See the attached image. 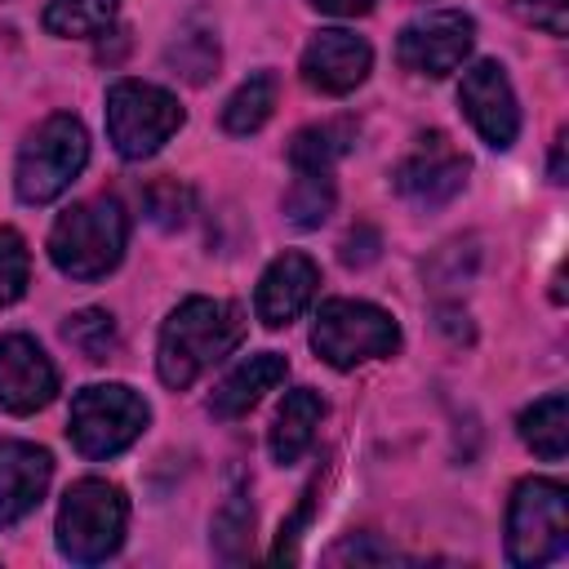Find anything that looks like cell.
<instances>
[{
	"instance_id": "6da1fadb",
	"label": "cell",
	"mask_w": 569,
	"mask_h": 569,
	"mask_svg": "<svg viewBox=\"0 0 569 569\" xmlns=\"http://www.w3.org/2000/svg\"><path fill=\"white\" fill-rule=\"evenodd\" d=\"M244 338V320L231 302L218 298H187L173 307V316L160 329V347H156V369L160 382L182 391L191 387L213 360H222L231 347H240Z\"/></svg>"
},
{
	"instance_id": "7a4b0ae2",
	"label": "cell",
	"mask_w": 569,
	"mask_h": 569,
	"mask_svg": "<svg viewBox=\"0 0 569 569\" xmlns=\"http://www.w3.org/2000/svg\"><path fill=\"white\" fill-rule=\"evenodd\" d=\"M129 244V218L116 196H93L71 204L53 231H49V258L71 280H98L107 276Z\"/></svg>"
},
{
	"instance_id": "3957f363",
	"label": "cell",
	"mask_w": 569,
	"mask_h": 569,
	"mask_svg": "<svg viewBox=\"0 0 569 569\" xmlns=\"http://www.w3.org/2000/svg\"><path fill=\"white\" fill-rule=\"evenodd\" d=\"M129 525V502L111 480L84 476L62 493L58 507V551L76 565H98L120 551Z\"/></svg>"
},
{
	"instance_id": "277c9868",
	"label": "cell",
	"mask_w": 569,
	"mask_h": 569,
	"mask_svg": "<svg viewBox=\"0 0 569 569\" xmlns=\"http://www.w3.org/2000/svg\"><path fill=\"white\" fill-rule=\"evenodd\" d=\"M89 160V133L76 116L58 111L49 116L18 151V169H13V187H18V200L27 204H49L58 200L76 173L84 169Z\"/></svg>"
},
{
	"instance_id": "5b68a950",
	"label": "cell",
	"mask_w": 569,
	"mask_h": 569,
	"mask_svg": "<svg viewBox=\"0 0 569 569\" xmlns=\"http://www.w3.org/2000/svg\"><path fill=\"white\" fill-rule=\"evenodd\" d=\"M147 418H151V409L133 387L98 382V387L76 391L71 413H67V440L84 458H111L142 436Z\"/></svg>"
},
{
	"instance_id": "8992f818",
	"label": "cell",
	"mask_w": 569,
	"mask_h": 569,
	"mask_svg": "<svg viewBox=\"0 0 569 569\" xmlns=\"http://www.w3.org/2000/svg\"><path fill=\"white\" fill-rule=\"evenodd\" d=\"M311 347L325 365L333 369H356L365 360H382L400 347V325L373 307V302H356V298H329L316 311V329H311Z\"/></svg>"
},
{
	"instance_id": "52a82bcc",
	"label": "cell",
	"mask_w": 569,
	"mask_h": 569,
	"mask_svg": "<svg viewBox=\"0 0 569 569\" xmlns=\"http://www.w3.org/2000/svg\"><path fill=\"white\" fill-rule=\"evenodd\" d=\"M182 129V107L169 89L147 80H116L107 89V138L124 160L156 156Z\"/></svg>"
},
{
	"instance_id": "ba28073f",
	"label": "cell",
	"mask_w": 569,
	"mask_h": 569,
	"mask_svg": "<svg viewBox=\"0 0 569 569\" xmlns=\"http://www.w3.org/2000/svg\"><path fill=\"white\" fill-rule=\"evenodd\" d=\"M569 547V511H565V485L556 480H520L507 507V560L529 569L547 565Z\"/></svg>"
},
{
	"instance_id": "9c48e42d",
	"label": "cell",
	"mask_w": 569,
	"mask_h": 569,
	"mask_svg": "<svg viewBox=\"0 0 569 569\" xmlns=\"http://www.w3.org/2000/svg\"><path fill=\"white\" fill-rule=\"evenodd\" d=\"M471 40H476V22L462 9H431L400 31L396 58L405 71L440 80L462 67V58L471 53Z\"/></svg>"
},
{
	"instance_id": "30bf717a",
	"label": "cell",
	"mask_w": 569,
	"mask_h": 569,
	"mask_svg": "<svg viewBox=\"0 0 569 569\" xmlns=\"http://www.w3.org/2000/svg\"><path fill=\"white\" fill-rule=\"evenodd\" d=\"M467 156L449 142V133H440V129H431V133H422L418 142H413V151L396 164V191L409 200V204H418V209H440V204H449L458 191H462V182H467Z\"/></svg>"
},
{
	"instance_id": "8fae6325",
	"label": "cell",
	"mask_w": 569,
	"mask_h": 569,
	"mask_svg": "<svg viewBox=\"0 0 569 569\" xmlns=\"http://www.w3.org/2000/svg\"><path fill=\"white\" fill-rule=\"evenodd\" d=\"M458 102L467 111V120L476 124V133L493 147V151H507L520 133V107H516V93H511V80L498 62H476L462 71V84H458Z\"/></svg>"
},
{
	"instance_id": "7c38bea8",
	"label": "cell",
	"mask_w": 569,
	"mask_h": 569,
	"mask_svg": "<svg viewBox=\"0 0 569 569\" xmlns=\"http://www.w3.org/2000/svg\"><path fill=\"white\" fill-rule=\"evenodd\" d=\"M58 396V369L44 347L27 333L0 338V409L36 413Z\"/></svg>"
},
{
	"instance_id": "4fadbf2b",
	"label": "cell",
	"mask_w": 569,
	"mask_h": 569,
	"mask_svg": "<svg viewBox=\"0 0 569 569\" xmlns=\"http://www.w3.org/2000/svg\"><path fill=\"white\" fill-rule=\"evenodd\" d=\"M369 67H373V49L360 36L338 31V27L333 31H316L311 44L302 49V80L311 89H320V93H333V98H342L356 84H365Z\"/></svg>"
},
{
	"instance_id": "5bb4252c",
	"label": "cell",
	"mask_w": 569,
	"mask_h": 569,
	"mask_svg": "<svg viewBox=\"0 0 569 569\" xmlns=\"http://www.w3.org/2000/svg\"><path fill=\"white\" fill-rule=\"evenodd\" d=\"M316 284H320V267H316L307 253H293V249H289V253L271 258V267H267L262 280H258V293H253L258 320H262L267 329H284L289 320H298V316L307 311Z\"/></svg>"
},
{
	"instance_id": "9a60e30c",
	"label": "cell",
	"mask_w": 569,
	"mask_h": 569,
	"mask_svg": "<svg viewBox=\"0 0 569 569\" xmlns=\"http://www.w3.org/2000/svg\"><path fill=\"white\" fill-rule=\"evenodd\" d=\"M53 476V458L27 440H0V529L18 525L27 511L40 507Z\"/></svg>"
},
{
	"instance_id": "2e32d148",
	"label": "cell",
	"mask_w": 569,
	"mask_h": 569,
	"mask_svg": "<svg viewBox=\"0 0 569 569\" xmlns=\"http://www.w3.org/2000/svg\"><path fill=\"white\" fill-rule=\"evenodd\" d=\"M284 373H289L284 356H276V351H258V356H249V360L236 365V369L218 382V391L209 396L213 418H240V413H249L271 387L284 382Z\"/></svg>"
},
{
	"instance_id": "e0dca14e",
	"label": "cell",
	"mask_w": 569,
	"mask_h": 569,
	"mask_svg": "<svg viewBox=\"0 0 569 569\" xmlns=\"http://www.w3.org/2000/svg\"><path fill=\"white\" fill-rule=\"evenodd\" d=\"M320 418H325V400H320L311 387L289 391L284 405H280V413H276V422H271V436H267L271 458H276L280 467H293V462L311 449Z\"/></svg>"
},
{
	"instance_id": "ac0fdd59",
	"label": "cell",
	"mask_w": 569,
	"mask_h": 569,
	"mask_svg": "<svg viewBox=\"0 0 569 569\" xmlns=\"http://www.w3.org/2000/svg\"><path fill=\"white\" fill-rule=\"evenodd\" d=\"M520 436L538 458L560 462L565 449H569V400H565V391H551V396L533 400L520 413Z\"/></svg>"
},
{
	"instance_id": "d6986e66",
	"label": "cell",
	"mask_w": 569,
	"mask_h": 569,
	"mask_svg": "<svg viewBox=\"0 0 569 569\" xmlns=\"http://www.w3.org/2000/svg\"><path fill=\"white\" fill-rule=\"evenodd\" d=\"M276 98H280V80H276V71H253V76L227 98V107H222V129L236 133V138L258 133V129L271 120Z\"/></svg>"
},
{
	"instance_id": "ffe728a7",
	"label": "cell",
	"mask_w": 569,
	"mask_h": 569,
	"mask_svg": "<svg viewBox=\"0 0 569 569\" xmlns=\"http://www.w3.org/2000/svg\"><path fill=\"white\" fill-rule=\"evenodd\" d=\"M356 142V124L351 120H325V124H307L293 133L289 142V164L293 169H333L338 156H347Z\"/></svg>"
},
{
	"instance_id": "44dd1931",
	"label": "cell",
	"mask_w": 569,
	"mask_h": 569,
	"mask_svg": "<svg viewBox=\"0 0 569 569\" xmlns=\"http://www.w3.org/2000/svg\"><path fill=\"white\" fill-rule=\"evenodd\" d=\"M293 173L298 178L284 191V213H289L293 227H320L333 213V200H338L333 178H329V169H293Z\"/></svg>"
},
{
	"instance_id": "7402d4cb",
	"label": "cell",
	"mask_w": 569,
	"mask_h": 569,
	"mask_svg": "<svg viewBox=\"0 0 569 569\" xmlns=\"http://www.w3.org/2000/svg\"><path fill=\"white\" fill-rule=\"evenodd\" d=\"M120 0H49L44 31L49 36H102L116 18Z\"/></svg>"
},
{
	"instance_id": "603a6c76",
	"label": "cell",
	"mask_w": 569,
	"mask_h": 569,
	"mask_svg": "<svg viewBox=\"0 0 569 569\" xmlns=\"http://www.w3.org/2000/svg\"><path fill=\"white\" fill-rule=\"evenodd\" d=\"M62 338H67V347H71V351H80L89 365H102V360H111V356H116V347H120L116 320H111L107 311H98V307H84V311L67 316V325H62Z\"/></svg>"
},
{
	"instance_id": "cb8c5ba5",
	"label": "cell",
	"mask_w": 569,
	"mask_h": 569,
	"mask_svg": "<svg viewBox=\"0 0 569 569\" xmlns=\"http://www.w3.org/2000/svg\"><path fill=\"white\" fill-rule=\"evenodd\" d=\"M249 538H253V507L244 489H231L227 502L213 516V551L222 560H244L249 556Z\"/></svg>"
},
{
	"instance_id": "d4e9b609",
	"label": "cell",
	"mask_w": 569,
	"mask_h": 569,
	"mask_svg": "<svg viewBox=\"0 0 569 569\" xmlns=\"http://www.w3.org/2000/svg\"><path fill=\"white\" fill-rule=\"evenodd\" d=\"M164 62L191 80V84H204L213 71H218V40L209 31H182L169 49H164Z\"/></svg>"
},
{
	"instance_id": "484cf974",
	"label": "cell",
	"mask_w": 569,
	"mask_h": 569,
	"mask_svg": "<svg viewBox=\"0 0 569 569\" xmlns=\"http://www.w3.org/2000/svg\"><path fill=\"white\" fill-rule=\"evenodd\" d=\"M31 280V253L27 240L13 227H0V307L18 302Z\"/></svg>"
},
{
	"instance_id": "4316f807",
	"label": "cell",
	"mask_w": 569,
	"mask_h": 569,
	"mask_svg": "<svg viewBox=\"0 0 569 569\" xmlns=\"http://www.w3.org/2000/svg\"><path fill=\"white\" fill-rule=\"evenodd\" d=\"M142 209H147V218L156 222V227H182L187 222V213H191V191L182 187V182H173V178H156L147 191H142Z\"/></svg>"
},
{
	"instance_id": "83f0119b",
	"label": "cell",
	"mask_w": 569,
	"mask_h": 569,
	"mask_svg": "<svg viewBox=\"0 0 569 569\" xmlns=\"http://www.w3.org/2000/svg\"><path fill=\"white\" fill-rule=\"evenodd\" d=\"M516 9H520L525 22H533V27L551 31V36H565V27H569L565 0H516Z\"/></svg>"
},
{
	"instance_id": "f1b7e54d",
	"label": "cell",
	"mask_w": 569,
	"mask_h": 569,
	"mask_svg": "<svg viewBox=\"0 0 569 569\" xmlns=\"http://www.w3.org/2000/svg\"><path fill=\"white\" fill-rule=\"evenodd\" d=\"M378 249H382V236H378L373 227H356V231L342 240V262H347V267H369V262L378 258Z\"/></svg>"
},
{
	"instance_id": "f546056e",
	"label": "cell",
	"mask_w": 569,
	"mask_h": 569,
	"mask_svg": "<svg viewBox=\"0 0 569 569\" xmlns=\"http://www.w3.org/2000/svg\"><path fill=\"white\" fill-rule=\"evenodd\" d=\"M333 560H391L387 547H369L365 538H347L342 547H333Z\"/></svg>"
},
{
	"instance_id": "4dcf8cb0",
	"label": "cell",
	"mask_w": 569,
	"mask_h": 569,
	"mask_svg": "<svg viewBox=\"0 0 569 569\" xmlns=\"http://www.w3.org/2000/svg\"><path fill=\"white\" fill-rule=\"evenodd\" d=\"M320 13H333V18H360L373 9V0H311Z\"/></svg>"
},
{
	"instance_id": "1f68e13d",
	"label": "cell",
	"mask_w": 569,
	"mask_h": 569,
	"mask_svg": "<svg viewBox=\"0 0 569 569\" xmlns=\"http://www.w3.org/2000/svg\"><path fill=\"white\" fill-rule=\"evenodd\" d=\"M551 182H565V133L551 147Z\"/></svg>"
}]
</instances>
